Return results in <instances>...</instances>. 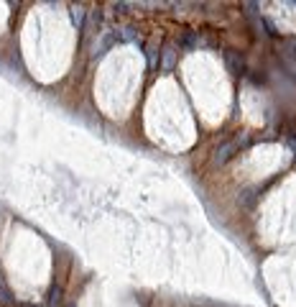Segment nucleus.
Here are the masks:
<instances>
[{"mask_svg":"<svg viewBox=\"0 0 296 307\" xmlns=\"http://www.w3.org/2000/svg\"><path fill=\"white\" fill-rule=\"evenodd\" d=\"M240 148V136L238 138H232V141H227V143H222L217 151H215V157H212V162H215V167H222V164H227L232 157H235V151Z\"/></svg>","mask_w":296,"mask_h":307,"instance_id":"obj_1","label":"nucleus"},{"mask_svg":"<svg viewBox=\"0 0 296 307\" xmlns=\"http://www.w3.org/2000/svg\"><path fill=\"white\" fill-rule=\"evenodd\" d=\"M115 41H117V31H115V33H105L100 41L95 44V49H92V59H102V57L107 54V49H110Z\"/></svg>","mask_w":296,"mask_h":307,"instance_id":"obj_2","label":"nucleus"},{"mask_svg":"<svg viewBox=\"0 0 296 307\" xmlns=\"http://www.w3.org/2000/svg\"><path fill=\"white\" fill-rule=\"evenodd\" d=\"M225 59H227V67L232 74H245V62L243 57H238L235 52H225Z\"/></svg>","mask_w":296,"mask_h":307,"instance_id":"obj_3","label":"nucleus"},{"mask_svg":"<svg viewBox=\"0 0 296 307\" xmlns=\"http://www.w3.org/2000/svg\"><path fill=\"white\" fill-rule=\"evenodd\" d=\"M174 57H176V52H174V44H166L163 46V72H171L174 69Z\"/></svg>","mask_w":296,"mask_h":307,"instance_id":"obj_4","label":"nucleus"},{"mask_svg":"<svg viewBox=\"0 0 296 307\" xmlns=\"http://www.w3.org/2000/svg\"><path fill=\"white\" fill-rule=\"evenodd\" d=\"M117 38H123V41H141V38H138V31H136L133 26H123L120 33H117Z\"/></svg>","mask_w":296,"mask_h":307,"instance_id":"obj_5","label":"nucleus"},{"mask_svg":"<svg viewBox=\"0 0 296 307\" xmlns=\"http://www.w3.org/2000/svg\"><path fill=\"white\" fill-rule=\"evenodd\" d=\"M197 44H199V38H197L192 31H187V33L182 36V46H184V52H194Z\"/></svg>","mask_w":296,"mask_h":307,"instance_id":"obj_6","label":"nucleus"},{"mask_svg":"<svg viewBox=\"0 0 296 307\" xmlns=\"http://www.w3.org/2000/svg\"><path fill=\"white\" fill-rule=\"evenodd\" d=\"M72 23H74L77 28H82V23H84V8H82V6L72 8Z\"/></svg>","mask_w":296,"mask_h":307,"instance_id":"obj_7","label":"nucleus"},{"mask_svg":"<svg viewBox=\"0 0 296 307\" xmlns=\"http://www.w3.org/2000/svg\"><path fill=\"white\" fill-rule=\"evenodd\" d=\"M59 302H62V287H51V292H49V307H59Z\"/></svg>","mask_w":296,"mask_h":307,"instance_id":"obj_8","label":"nucleus"},{"mask_svg":"<svg viewBox=\"0 0 296 307\" xmlns=\"http://www.w3.org/2000/svg\"><path fill=\"white\" fill-rule=\"evenodd\" d=\"M238 202H240V205H245V208H250L253 202H256V192H253V189H248V192H243V195L238 197Z\"/></svg>","mask_w":296,"mask_h":307,"instance_id":"obj_9","label":"nucleus"},{"mask_svg":"<svg viewBox=\"0 0 296 307\" xmlns=\"http://www.w3.org/2000/svg\"><path fill=\"white\" fill-rule=\"evenodd\" d=\"M128 8H131L128 3H112V11L120 13V16H123V13H128Z\"/></svg>","mask_w":296,"mask_h":307,"instance_id":"obj_10","label":"nucleus"},{"mask_svg":"<svg viewBox=\"0 0 296 307\" xmlns=\"http://www.w3.org/2000/svg\"><path fill=\"white\" fill-rule=\"evenodd\" d=\"M146 54H148V64L153 67V64H156V49H153V46H148V49H146Z\"/></svg>","mask_w":296,"mask_h":307,"instance_id":"obj_11","label":"nucleus"},{"mask_svg":"<svg viewBox=\"0 0 296 307\" xmlns=\"http://www.w3.org/2000/svg\"><path fill=\"white\" fill-rule=\"evenodd\" d=\"M288 143H291V148H293V154H296V136H293V138H291Z\"/></svg>","mask_w":296,"mask_h":307,"instance_id":"obj_12","label":"nucleus"},{"mask_svg":"<svg viewBox=\"0 0 296 307\" xmlns=\"http://www.w3.org/2000/svg\"><path fill=\"white\" fill-rule=\"evenodd\" d=\"M21 307H33V304H21Z\"/></svg>","mask_w":296,"mask_h":307,"instance_id":"obj_13","label":"nucleus"},{"mask_svg":"<svg viewBox=\"0 0 296 307\" xmlns=\"http://www.w3.org/2000/svg\"><path fill=\"white\" fill-rule=\"evenodd\" d=\"M69 307H74V304H69Z\"/></svg>","mask_w":296,"mask_h":307,"instance_id":"obj_14","label":"nucleus"}]
</instances>
